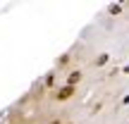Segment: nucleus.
Instances as JSON below:
<instances>
[{
    "label": "nucleus",
    "instance_id": "nucleus-1",
    "mask_svg": "<svg viewBox=\"0 0 129 124\" xmlns=\"http://www.w3.org/2000/svg\"><path fill=\"white\" fill-rule=\"evenodd\" d=\"M72 93H74V91H72V86H64V88H60V93H57V98H60V100H67V98L72 96Z\"/></svg>",
    "mask_w": 129,
    "mask_h": 124
},
{
    "label": "nucleus",
    "instance_id": "nucleus-2",
    "mask_svg": "<svg viewBox=\"0 0 129 124\" xmlns=\"http://www.w3.org/2000/svg\"><path fill=\"white\" fill-rule=\"evenodd\" d=\"M79 76H81V74H79V72H74V74H72V76H69V86H74V84H77V81H79Z\"/></svg>",
    "mask_w": 129,
    "mask_h": 124
}]
</instances>
